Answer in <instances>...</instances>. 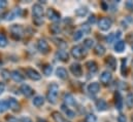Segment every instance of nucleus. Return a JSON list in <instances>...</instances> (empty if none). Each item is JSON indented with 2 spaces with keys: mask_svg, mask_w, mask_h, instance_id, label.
Here are the masks:
<instances>
[{
  "mask_svg": "<svg viewBox=\"0 0 133 122\" xmlns=\"http://www.w3.org/2000/svg\"><path fill=\"white\" fill-rule=\"evenodd\" d=\"M58 93H59V86L56 83H53L50 85L48 94H46V98L51 104H56L57 102V97H58Z\"/></svg>",
  "mask_w": 133,
  "mask_h": 122,
  "instance_id": "nucleus-1",
  "label": "nucleus"
},
{
  "mask_svg": "<svg viewBox=\"0 0 133 122\" xmlns=\"http://www.w3.org/2000/svg\"><path fill=\"white\" fill-rule=\"evenodd\" d=\"M70 52H71V56L74 59H76V60H82V59H84L86 57V50L84 49V47L82 45H75V46H73L71 48Z\"/></svg>",
  "mask_w": 133,
  "mask_h": 122,
  "instance_id": "nucleus-2",
  "label": "nucleus"
},
{
  "mask_svg": "<svg viewBox=\"0 0 133 122\" xmlns=\"http://www.w3.org/2000/svg\"><path fill=\"white\" fill-rule=\"evenodd\" d=\"M10 33H11V36L16 39V40H19L21 39V37L23 36V33H24V29L21 25H12L10 27Z\"/></svg>",
  "mask_w": 133,
  "mask_h": 122,
  "instance_id": "nucleus-3",
  "label": "nucleus"
},
{
  "mask_svg": "<svg viewBox=\"0 0 133 122\" xmlns=\"http://www.w3.org/2000/svg\"><path fill=\"white\" fill-rule=\"evenodd\" d=\"M111 25H112V22L108 18H102V19H100L99 22H98V27H99V29L101 31L109 30Z\"/></svg>",
  "mask_w": 133,
  "mask_h": 122,
  "instance_id": "nucleus-4",
  "label": "nucleus"
},
{
  "mask_svg": "<svg viewBox=\"0 0 133 122\" xmlns=\"http://www.w3.org/2000/svg\"><path fill=\"white\" fill-rule=\"evenodd\" d=\"M37 49L41 54L46 55V54L50 52V45H49V43L44 39H39L38 42H37Z\"/></svg>",
  "mask_w": 133,
  "mask_h": 122,
  "instance_id": "nucleus-5",
  "label": "nucleus"
},
{
  "mask_svg": "<svg viewBox=\"0 0 133 122\" xmlns=\"http://www.w3.org/2000/svg\"><path fill=\"white\" fill-rule=\"evenodd\" d=\"M46 18L52 22H58L61 19L60 18V13L57 10H55L54 8H49L46 10Z\"/></svg>",
  "mask_w": 133,
  "mask_h": 122,
  "instance_id": "nucleus-6",
  "label": "nucleus"
},
{
  "mask_svg": "<svg viewBox=\"0 0 133 122\" xmlns=\"http://www.w3.org/2000/svg\"><path fill=\"white\" fill-rule=\"evenodd\" d=\"M32 12H33L34 19H42V17H43V7L39 3H36L32 7Z\"/></svg>",
  "mask_w": 133,
  "mask_h": 122,
  "instance_id": "nucleus-7",
  "label": "nucleus"
},
{
  "mask_svg": "<svg viewBox=\"0 0 133 122\" xmlns=\"http://www.w3.org/2000/svg\"><path fill=\"white\" fill-rule=\"evenodd\" d=\"M26 74H27V77L30 78V79L33 80V81H38V80L41 79V75H40L36 70L32 69V68L26 69Z\"/></svg>",
  "mask_w": 133,
  "mask_h": 122,
  "instance_id": "nucleus-8",
  "label": "nucleus"
},
{
  "mask_svg": "<svg viewBox=\"0 0 133 122\" xmlns=\"http://www.w3.org/2000/svg\"><path fill=\"white\" fill-rule=\"evenodd\" d=\"M7 103H8V108H9L11 111H14V112H18V111H20L21 106H20L19 102H18L16 98H14V97H9L8 101H7Z\"/></svg>",
  "mask_w": 133,
  "mask_h": 122,
  "instance_id": "nucleus-9",
  "label": "nucleus"
},
{
  "mask_svg": "<svg viewBox=\"0 0 133 122\" xmlns=\"http://www.w3.org/2000/svg\"><path fill=\"white\" fill-rule=\"evenodd\" d=\"M70 71H71V73H72L74 76H76V77H79V76H82V74H83L82 66H81L79 64H77V63H73V64L70 66Z\"/></svg>",
  "mask_w": 133,
  "mask_h": 122,
  "instance_id": "nucleus-10",
  "label": "nucleus"
},
{
  "mask_svg": "<svg viewBox=\"0 0 133 122\" xmlns=\"http://www.w3.org/2000/svg\"><path fill=\"white\" fill-rule=\"evenodd\" d=\"M110 80H111V73L110 72L104 71V72L101 73V75H100V81H101V83H103V84L106 85V84H108L110 82Z\"/></svg>",
  "mask_w": 133,
  "mask_h": 122,
  "instance_id": "nucleus-11",
  "label": "nucleus"
},
{
  "mask_svg": "<svg viewBox=\"0 0 133 122\" xmlns=\"http://www.w3.org/2000/svg\"><path fill=\"white\" fill-rule=\"evenodd\" d=\"M21 92L26 96V97H30L34 94V90L33 88H31L29 85L27 84H23L21 86Z\"/></svg>",
  "mask_w": 133,
  "mask_h": 122,
  "instance_id": "nucleus-12",
  "label": "nucleus"
},
{
  "mask_svg": "<svg viewBox=\"0 0 133 122\" xmlns=\"http://www.w3.org/2000/svg\"><path fill=\"white\" fill-rule=\"evenodd\" d=\"M10 77L12 78L14 81H16V82H18V83L23 82L24 79H25L24 76H23L19 71H17V70H15V71H12V72L10 73Z\"/></svg>",
  "mask_w": 133,
  "mask_h": 122,
  "instance_id": "nucleus-13",
  "label": "nucleus"
},
{
  "mask_svg": "<svg viewBox=\"0 0 133 122\" xmlns=\"http://www.w3.org/2000/svg\"><path fill=\"white\" fill-rule=\"evenodd\" d=\"M86 67L88 69V71L92 74H95L97 71H98V66L96 64V62L94 61H89L86 63Z\"/></svg>",
  "mask_w": 133,
  "mask_h": 122,
  "instance_id": "nucleus-14",
  "label": "nucleus"
},
{
  "mask_svg": "<svg viewBox=\"0 0 133 122\" xmlns=\"http://www.w3.org/2000/svg\"><path fill=\"white\" fill-rule=\"evenodd\" d=\"M56 57L58 58V60L62 62H68V60H69V55L64 49H59L56 54Z\"/></svg>",
  "mask_w": 133,
  "mask_h": 122,
  "instance_id": "nucleus-15",
  "label": "nucleus"
},
{
  "mask_svg": "<svg viewBox=\"0 0 133 122\" xmlns=\"http://www.w3.org/2000/svg\"><path fill=\"white\" fill-rule=\"evenodd\" d=\"M100 90V85L97 82H92L88 85V91L92 94H96Z\"/></svg>",
  "mask_w": 133,
  "mask_h": 122,
  "instance_id": "nucleus-16",
  "label": "nucleus"
},
{
  "mask_svg": "<svg viewBox=\"0 0 133 122\" xmlns=\"http://www.w3.org/2000/svg\"><path fill=\"white\" fill-rule=\"evenodd\" d=\"M106 65H107V67L111 70V71H115L116 70V67H117V60L112 57V56H109L107 59H106Z\"/></svg>",
  "mask_w": 133,
  "mask_h": 122,
  "instance_id": "nucleus-17",
  "label": "nucleus"
},
{
  "mask_svg": "<svg viewBox=\"0 0 133 122\" xmlns=\"http://www.w3.org/2000/svg\"><path fill=\"white\" fill-rule=\"evenodd\" d=\"M56 75H57V77L58 78H60V79H62V80H65L67 79V77H68V73H67L66 69L65 68H58L57 70H56Z\"/></svg>",
  "mask_w": 133,
  "mask_h": 122,
  "instance_id": "nucleus-18",
  "label": "nucleus"
},
{
  "mask_svg": "<svg viewBox=\"0 0 133 122\" xmlns=\"http://www.w3.org/2000/svg\"><path fill=\"white\" fill-rule=\"evenodd\" d=\"M64 102H65L66 106H75L76 105L75 100H74V97L71 93H66L64 95Z\"/></svg>",
  "mask_w": 133,
  "mask_h": 122,
  "instance_id": "nucleus-19",
  "label": "nucleus"
},
{
  "mask_svg": "<svg viewBox=\"0 0 133 122\" xmlns=\"http://www.w3.org/2000/svg\"><path fill=\"white\" fill-rule=\"evenodd\" d=\"M96 108H97V110L99 112H103V111H105L107 109V104H106V102L104 100L100 98L96 102Z\"/></svg>",
  "mask_w": 133,
  "mask_h": 122,
  "instance_id": "nucleus-20",
  "label": "nucleus"
},
{
  "mask_svg": "<svg viewBox=\"0 0 133 122\" xmlns=\"http://www.w3.org/2000/svg\"><path fill=\"white\" fill-rule=\"evenodd\" d=\"M116 107L119 111H121L123 107V101H122V96L120 92H116Z\"/></svg>",
  "mask_w": 133,
  "mask_h": 122,
  "instance_id": "nucleus-21",
  "label": "nucleus"
},
{
  "mask_svg": "<svg viewBox=\"0 0 133 122\" xmlns=\"http://www.w3.org/2000/svg\"><path fill=\"white\" fill-rule=\"evenodd\" d=\"M33 105L35 107H41L43 104H44V98L41 96V95H37L33 98Z\"/></svg>",
  "mask_w": 133,
  "mask_h": 122,
  "instance_id": "nucleus-22",
  "label": "nucleus"
},
{
  "mask_svg": "<svg viewBox=\"0 0 133 122\" xmlns=\"http://www.w3.org/2000/svg\"><path fill=\"white\" fill-rule=\"evenodd\" d=\"M124 49H125V42L122 41V40L118 41V42L116 43V45H115V50H116L117 52H123Z\"/></svg>",
  "mask_w": 133,
  "mask_h": 122,
  "instance_id": "nucleus-23",
  "label": "nucleus"
},
{
  "mask_svg": "<svg viewBox=\"0 0 133 122\" xmlns=\"http://www.w3.org/2000/svg\"><path fill=\"white\" fill-rule=\"evenodd\" d=\"M52 117H53V119H54L55 122H65L63 116L59 112H57V111H55V112L52 113Z\"/></svg>",
  "mask_w": 133,
  "mask_h": 122,
  "instance_id": "nucleus-24",
  "label": "nucleus"
},
{
  "mask_svg": "<svg viewBox=\"0 0 133 122\" xmlns=\"http://www.w3.org/2000/svg\"><path fill=\"white\" fill-rule=\"evenodd\" d=\"M125 103H126V106L128 108H133V93H128L126 95V98H125Z\"/></svg>",
  "mask_w": 133,
  "mask_h": 122,
  "instance_id": "nucleus-25",
  "label": "nucleus"
},
{
  "mask_svg": "<svg viewBox=\"0 0 133 122\" xmlns=\"http://www.w3.org/2000/svg\"><path fill=\"white\" fill-rule=\"evenodd\" d=\"M95 54L97 55V56H103L104 54H105V47L102 45V44H97L96 46H95Z\"/></svg>",
  "mask_w": 133,
  "mask_h": 122,
  "instance_id": "nucleus-26",
  "label": "nucleus"
},
{
  "mask_svg": "<svg viewBox=\"0 0 133 122\" xmlns=\"http://www.w3.org/2000/svg\"><path fill=\"white\" fill-rule=\"evenodd\" d=\"M54 41H55V43L59 46L60 49H64L65 47H67V43L63 40V39H60V38H54Z\"/></svg>",
  "mask_w": 133,
  "mask_h": 122,
  "instance_id": "nucleus-27",
  "label": "nucleus"
},
{
  "mask_svg": "<svg viewBox=\"0 0 133 122\" xmlns=\"http://www.w3.org/2000/svg\"><path fill=\"white\" fill-rule=\"evenodd\" d=\"M87 13H88V8L87 7H81V8H77L75 10V14L77 17H81V18L85 17Z\"/></svg>",
  "mask_w": 133,
  "mask_h": 122,
  "instance_id": "nucleus-28",
  "label": "nucleus"
},
{
  "mask_svg": "<svg viewBox=\"0 0 133 122\" xmlns=\"http://www.w3.org/2000/svg\"><path fill=\"white\" fill-rule=\"evenodd\" d=\"M66 108H67L66 105H62V110L65 112V114H66L69 118H73L75 116V113L73 111H71L70 109H66Z\"/></svg>",
  "mask_w": 133,
  "mask_h": 122,
  "instance_id": "nucleus-29",
  "label": "nucleus"
},
{
  "mask_svg": "<svg viewBox=\"0 0 133 122\" xmlns=\"http://www.w3.org/2000/svg\"><path fill=\"white\" fill-rule=\"evenodd\" d=\"M50 31L52 32V34H60V32H61V28H60V26L59 25H57V24H54V25H52L51 27H50Z\"/></svg>",
  "mask_w": 133,
  "mask_h": 122,
  "instance_id": "nucleus-30",
  "label": "nucleus"
},
{
  "mask_svg": "<svg viewBox=\"0 0 133 122\" xmlns=\"http://www.w3.org/2000/svg\"><path fill=\"white\" fill-rule=\"evenodd\" d=\"M42 72H43V74H44L45 76H50V75L52 74V72H53V67H52L51 65H45V66L43 67Z\"/></svg>",
  "mask_w": 133,
  "mask_h": 122,
  "instance_id": "nucleus-31",
  "label": "nucleus"
},
{
  "mask_svg": "<svg viewBox=\"0 0 133 122\" xmlns=\"http://www.w3.org/2000/svg\"><path fill=\"white\" fill-rule=\"evenodd\" d=\"M8 109V103L7 101H0V113L5 112Z\"/></svg>",
  "mask_w": 133,
  "mask_h": 122,
  "instance_id": "nucleus-32",
  "label": "nucleus"
},
{
  "mask_svg": "<svg viewBox=\"0 0 133 122\" xmlns=\"http://www.w3.org/2000/svg\"><path fill=\"white\" fill-rule=\"evenodd\" d=\"M7 38L3 35V34H1L0 33V47L1 48H3V47H5V46H7Z\"/></svg>",
  "mask_w": 133,
  "mask_h": 122,
  "instance_id": "nucleus-33",
  "label": "nucleus"
},
{
  "mask_svg": "<svg viewBox=\"0 0 133 122\" xmlns=\"http://www.w3.org/2000/svg\"><path fill=\"white\" fill-rule=\"evenodd\" d=\"M84 45L87 47V48H92L94 46V41L93 39H90V38H87L84 40Z\"/></svg>",
  "mask_w": 133,
  "mask_h": 122,
  "instance_id": "nucleus-34",
  "label": "nucleus"
},
{
  "mask_svg": "<svg viewBox=\"0 0 133 122\" xmlns=\"http://www.w3.org/2000/svg\"><path fill=\"white\" fill-rule=\"evenodd\" d=\"M86 122H97V117L94 114H88L86 116Z\"/></svg>",
  "mask_w": 133,
  "mask_h": 122,
  "instance_id": "nucleus-35",
  "label": "nucleus"
},
{
  "mask_svg": "<svg viewBox=\"0 0 133 122\" xmlns=\"http://www.w3.org/2000/svg\"><path fill=\"white\" fill-rule=\"evenodd\" d=\"M1 77H2L5 81H7V80L9 79V77H10L9 71H7V70H2V71H1Z\"/></svg>",
  "mask_w": 133,
  "mask_h": 122,
  "instance_id": "nucleus-36",
  "label": "nucleus"
},
{
  "mask_svg": "<svg viewBox=\"0 0 133 122\" xmlns=\"http://www.w3.org/2000/svg\"><path fill=\"white\" fill-rule=\"evenodd\" d=\"M91 31V27L89 26V24H83L82 25V32L84 34H89Z\"/></svg>",
  "mask_w": 133,
  "mask_h": 122,
  "instance_id": "nucleus-37",
  "label": "nucleus"
},
{
  "mask_svg": "<svg viewBox=\"0 0 133 122\" xmlns=\"http://www.w3.org/2000/svg\"><path fill=\"white\" fill-rule=\"evenodd\" d=\"M82 37H83V32H82V31H76V32L74 33V35H73V40L77 41V40H79Z\"/></svg>",
  "mask_w": 133,
  "mask_h": 122,
  "instance_id": "nucleus-38",
  "label": "nucleus"
},
{
  "mask_svg": "<svg viewBox=\"0 0 133 122\" xmlns=\"http://www.w3.org/2000/svg\"><path fill=\"white\" fill-rule=\"evenodd\" d=\"M15 17H16V14H15L12 11H10V12H8L6 16H4V18H5L6 21H12V20L15 19Z\"/></svg>",
  "mask_w": 133,
  "mask_h": 122,
  "instance_id": "nucleus-39",
  "label": "nucleus"
},
{
  "mask_svg": "<svg viewBox=\"0 0 133 122\" xmlns=\"http://www.w3.org/2000/svg\"><path fill=\"white\" fill-rule=\"evenodd\" d=\"M118 122H127V118H126V116H125V115H123V114L119 115V117H118Z\"/></svg>",
  "mask_w": 133,
  "mask_h": 122,
  "instance_id": "nucleus-40",
  "label": "nucleus"
},
{
  "mask_svg": "<svg viewBox=\"0 0 133 122\" xmlns=\"http://www.w3.org/2000/svg\"><path fill=\"white\" fill-rule=\"evenodd\" d=\"M125 5H126V7H127L129 10H133V2L132 1H127V2L125 3Z\"/></svg>",
  "mask_w": 133,
  "mask_h": 122,
  "instance_id": "nucleus-41",
  "label": "nucleus"
},
{
  "mask_svg": "<svg viewBox=\"0 0 133 122\" xmlns=\"http://www.w3.org/2000/svg\"><path fill=\"white\" fill-rule=\"evenodd\" d=\"M95 21H96L95 16H94V14H92V16H90V18L88 19V24H94V23H95Z\"/></svg>",
  "mask_w": 133,
  "mask_h": 122,
  "instance_id": "nucleus-42",
  "label": "nucleus"
},
{
  "mask_svg": "<svg viewBox=\"0 0 133 122\" xmlns=\"http://www.w3.org/2000/svg\"><path fill=\"white\" fill-rule=\"evenodd\" d=\"M7 6V1L6 0H0V8L3 9Z\"/></svg>",
  "mask_w": 133,
  "mask_h": 122,
  "instance_id": "nucleus-43",
  "label": "nucleus"
},
{
  "mask_svg": "<svg viewBox=\"0 0 133 122\" xmlns=\"http://www.w3.org/2000/svg\"><path fill=\"white\" fill-rule=\"evenodd\" d=\"M116 38V35H115V33H112V34H110L109 35V37H107V42L108 43H111L112 41H114V39Z\"/></svg>",
  "mask_w": 133,
  "mask_h": 122,
  "instance_id": "nucleus-44",
  "label": "nucleus"
},
{
  "mask_svg": "<svg viewBox=\"0 0 133 122\" xmlns=\"http://www.w3.org/2000/svg\"><path fill=\"white\" fill-rule=\"evenodd\" d=\"M6 120L8 122H19V120H18L17 118H15V117H12V116H9V117L7 116V117H6Z\"/></svg>",
  "mask_w": 133,
  "mask_h": 122,
  "instance_id": "nucleus-45",
  "label": "nucleus"
},
{
  "mask_svg": "<svg viewBox=\"0 0 133 122\" xmlns=\"http://www.w3.org/2000/svg\"><path fill=\"white\" fill-rule=\"evenodd\" d=\"M124 69L126 70V60H123L122 61V74L124 73Z\"/></svg>",
  "mask_w": 133,
  "mask_h": 122,
  "instance_id": "nucleus-46",
  "label": "nucleus"
},
{
  "mask_svg": "<svg viewBox=\"0 0 133 122\" xmlns=\"http://www.w3.org/2000/svg\"><path fill=\"white\" fill-rule=\"evenodd\" d=\"M4 89H5V86H4V84L0 82V94H1V93H3Z\"/></svg>",
  "mask_w": 133,
  "mask_h": 122,
  "instance_id": "nucleus-47",
  "label": "nucleus"
},
{
  "mask_svg": "<svg viewBox=\"0 0 133 122\" xmlns=\"http://www.w3.org/2000/svg\"><path fill=\"white\" fill-rule=\"evenodd\" d=\"M101 5H102V7H103V10H107V9H108V6H106L105 2H102Z\"/></svg>",
  "mask_w": 133,
  "mask_h": 122,
  "instance_id": "nucleus-48",
  "label": "nucleus"
},
{
  "mask_svg": "<svg viewBox=\"0 0 133 122\" xmlns=\"http://www.w3.org/2000/svg\"><path fill=\"white\" fill-rule=\"evenodd\" d=\"M37 122H48L45 119H42V118H37Z\"/></svg>",
  "mask_w": 133,
  "mask_h": 122,
  "instance_id": "nucleus-49",
  "label": "nucleus"
},
{
  "mask_svg": "<svg viewBox=\"0 0 133 122\" xmlns=\"http://www.w3.org/2000/svg\"><path fill=\"white\" fill-rule=\"evenodd\" d=\"M22 121L23 122H31L30 121V119H28V120H27V119H25V118H24V119H22Z\"/></svg>",
  "mask_w": 133,
  "mask_h": 122,
  "instance_id": "nucleus-50",
  "label": "nucleus"
},
{
  "mask_svg": "<svg viewBox=\"0 0 133 122\" xmlns=\"http://www.w3.org/2000/svg\"><path fill=\"white\" fill-rule=\"evenodd\" d=\"M1 16H2V9L0 8V17H1Z\"/></svg>",
  "mask_w": 133,
  "mask_h": 122,
  "instance_id": "nucleus-51",
  "label": "nucleus"
},
{
  "mask_svg": "<svg viewBox=\"0 0 133 122\" xmlns=\"http://www.w3.org/2000/svg\"><path fill=\"white\" fill-rule=\"evenodd\" d=\"M65 122H69V121H65Z\"/></svg>",
  "mask_w": 133,
  "mask_h": 122,
  "instance_id": "nucleus-52",
  "label": "nucleus"
}]
</instances>
